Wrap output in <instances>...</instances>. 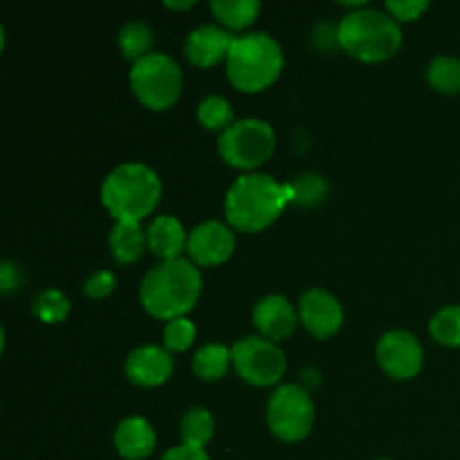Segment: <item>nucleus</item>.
Listing matches in <instances>:
<instances>
[{"instance_id": "19", "label": "nucleus", "mask_w": 460, "mask_h": 460, "mask_svg": "<svg viewBox=\"0 0 460 460\" xmlns=\"http://www.w3.org/2000/svg\"><path fill=\"white\" fill-rule=\"evenodd\" d=\"M232 349L223 344H205L193 355V373L205 382H218L227 376Z\"/></svg>"}, {"instance_id": "34", "label": "nucleus", "mask_w": 460, "mask_h": 460, "mask_svg": "<svg viewBox=\"0 0 460 460\" xmlns=\"http://www.w3.org/2000/svg\"><path fill=\"white\" fill-rule=\"evenodd\" d=\"M377 460H389V458H377Z\"/></svg>"}, {"instance_id": "30", "label": "nucleus", "mask_w": 460, "mask_h": 460, "mask_svg": "<svg viewBox=\"0 0 460 460\" xmlns=\"http://www.w3.org/2000/svg\"><path fill=\"white\" fill-rule=\"evenodd\" d=\"M429 9L427 0H389L386 3V12L395 18V21H416L420 18L422 12Z\"/></svg>"}, {"instance_id": "17", "label": "nucleus", "mask_w": 460, "mask_h": 460, "mask_svg": "<svg viewBox=\"0 0 460 460\" xmlns=\"http://www.w3.org/2000/svg\"><path fill=\"white\" fill-rule=\"evenodd\" d=\"M115 447L126 460H144L151 456L155 449V431L151 422L144 420L142 416L124 418L115 429Z\"/></svg>"}, {"instance_id": "33", "label": "nucleus", "mask_w": 460, "mask_h": 460, "mask_svg": "<svg viewBox=\"0 0 460 460\" xmlns=\"http://www.w3.org/2000/svg\"><path fill=\"white\" fill-rule=\"evenodd\" d=\"M166 7L169 9H189V7H193V0H184V3H173V0H166Z\"/></svg>"}, {"instance_id": "31", "label": "nucleus", "mask_w": 460, "mask_h": 460, "mask_svg": "<svg viewBox=\"0 0 460 460\" xmlns=\"http://www.w3.org/2000/svg\"><path fill=\"white\" fill-rule=\"evenodd\" d=\"M22 283H25L22 270L13 261H3V265H0V292L12 295V292L21 290Z\"/></svg>"}, {"instance_id": "21", "label": "nucleus", "mask_w": 460, "mask_h": 460, "mask_svg": "<svg viewBox=\"0 0 460 460\" xmlns=\"http://www.w3.org/2000/svg\"><path fill=\"white\" fill-rule=\"evenodd\" d=\"M216 422L209 409L193 407L189 409L180 422V434H182V445H191V447L205 449L209 440L214 438Z\"/></svg>"}, {"instance_id": "29", "label": "nucleus", "mask_w": 460, "mask_h": 460, "mask_svg": "<svg viewBox=\"0 0 460 460\" xmlns=\"http://www.w3.org/2000/svg\"><path fill=\"white\" fill-rule=\"evenodd\" d=\"M117 288V277L111 270H99V272L90 274L84 283V292L90 299H106L108 295H112Z\"/></svg>"}, {"instance_id": "8", "label": "nucleus", "mask_w": 460, "mask_h": 460, "mask_svg": "<svg viewBox=\"0 0 460 460\" xmlns=\"http://www.w3.org/2000/svg\"><path fill=\"white\" fill-rule=\"evenodd\" d=\"M265 420L270 431L283 443H299L310 434L314 422V404L308 389L283 385L270 395Z\"/></svg>"}, {"instance_id": "10", "label": "nucleus", "mask_w": 460, "mask_h": 460, "mask_svg": "<svg viewBox=\"0 0 460 460\" xmlns=\"http://www.w3.org/2000/svg\"><path fill=\"white\" fill-rule=\"evenodd\" d=\"M425 350L413 332L389 331L377 341V364L394 380H411L420 373Z\"/></svg>"}, {"instance_id": "26", "label": "nucleus", "mask_w": 460, "mask_h": 460, "mask_svg": "<svg viewBox=\"0 0 460 460\" xmlns=\"http://www.w3.org/2000/svg\"><path fill=\"white\" fill-rule=\"evenodd\" d=\"M429 332L438 344L458 349L460 346V305H447L438 310L429 323Z\"/></svg>"}, {"instance_id": "25", "label": "nucleus", "mask_w": 460, "mask_h": 460, "mask_svg": "<svg viewBox=\"0 0 460 460\" xmlns=\"http://www.w3.org/2000/svg\"><path fill=\"white\" fill-rule=\"evenodd\" d=\"M290 196L292 202L299 207H314L322 200H326L328 184L322 175L317 173H301L292 180L290 184Z\"/></svg>"}, {"instance_id": "18", "label": "nucleus", "mask_w": 460, "mask_h": 460, "mask_svg": "<svg viewBox=\"0 0 460 460\" xmlns=\"http://www.w3.org/2000/svg\"><path fill=\"white\" fill-rule=\"evenodd\" d=\"M108 245H111L112 256L119 265L137 263L144 254L146 234L142 232L139 223L133 220H115V227L108 234Z\"/></svg>"}, {"instance_id": "12", "label": "nucleus", "mask_w": 460, "mask_h": 460, "mask_svg": "<svg viewBox=\"0 0 460 460\" xmlns=\"http://www.w3.org/2000/svg\"><path fill=\"white\" fill-rule=\"evenodd\" d=\"M299 319L310 335L317 337V340H328L344 323V308L337 301V296L328 290L310 288L301 295Z\"/></svg>"}, {"instance_id": "14", "label": "nucleus", "mask_w": 460, "mask_h": 460, "mask_svg": "<svg viewBox=\"0 0 460 460\" xmlns=\"http://www.w3.org/2000/svg\"><path fill=\"white\" fill-rule=\"evenodd\" d=\"M236 36L218 25H200L184 40V54L189 63L198 67H214L216 63L227 61Z\"/></svg>"}, {"instance_id": "9", "label": "nucleus", "mask_w": 460, "mask_h": 460, "mask_svg": "<svg viewBox=\"0 0 460 460\" xmlns=\"http://www.w3.org/2000/svg\"><path fill=\"white\" fill-rule=\"evenodd\" d=\"M232 362L238 376L254 386H272L286 376V353L265 337H243L232 346Z\"/></svg>"}, {"instance_id": "3", "label": "nucleus", "mask_w": 460, "mask_h": 460, "mask_svg": "<svg viewBox=\"0 0 460 460\" xmlns=\"http://www.w3.org/2000/svg\"><path fill=\"white\" fill-rule=\"evenodd\" d=\"M337 40L349 57L364 63H380L398 54L402 30L391 13L362 7L341 18L337 25Z\"/></svg>"}, {"instance_id": "32", "label": "nucleus", "mask_w": 460, "mask_h": 460, "mask_svg": "<svg viewBox=\"0 0 460 460\" xmlns=\"http://www.w3.org/2000/svg\"><path fill=\"white\" fill-rule=\"evenodd\" d=\"M160 460H209L205 449L191 447V445H178V447L169 449Z\"/></svg>"}, {"instance_id": "6", "label": "nucleus", "mask_w": 460, "mask_h": 460, "mask_svg": "<svg viewBox=\"0 0 460 460\" xmlns=\"http://www.w3.org/2000/svg\"><path fill=\"white\" fill-rule=\"evenodd\" d=\"M182 67L164 52H151L133 63L130 88L148 111H169L182 94Z\"/></svg>"}, {"instance_id": "7", "label": "nucleus", "mask_w": 460, "mask_h": 460, "mask_svg": "<svg viewBox=\"0 0 460 460\" xmlns=\"http://www.w3.org/2000/svg\"><path fill=\"white\" fill-rule=\"evenodd\" d=\"M277 146L274 128L263 119H238L218 137V153L229 166L243 171L259 169Z\"/></svg>"}, {"instance_id": "28", "label": "nucleus", "mask_w": 460, "mask_h": 460, "mask_svg": "<svg viewBox=\"0 0 460 460\" xmlns=\"http://www.w3.org/2000/svg\"><path fill=\"white\" fill-rule=\"evenodd\" d=\"M196 340V323L187 317L173 319L164 326V349L173 353H182Z\"/></svg>"}, {"instance_id": "22", "label": "nucleus", "mask_w": 460, "mask_h": 460, "mask_svg": "<svg viewBox=\"0 0 460 460\" xmlns=\"http://www.w3.org/2000/svg\"><path fill=\"white\" fill-rule=\"evenodd\" d=\"M117 43H119L121 57L135 63L139 61V58L146 57V54H151L153 30L146 25V22L130 21L119 30Z\"/></svg>"}, {"instance_id": "23", "label": "nucleus", "mask_w": 460, "mask_h": 460, "mask_svg": "<svg viewBox=\"0 0 460 460\" xmlns=\"http://www.w3.org/2000/svg\"><path fill=\"white\" fill-rule=\"evenodd\" d=\"M427 84L443 94L460 93V58L436 57L427 66Z\"/></svg>"}, {"instance_id": "2", "label": "nucleus", "mask_w": 460, "mask_h": 460, "mask_svg": "<svg viewBox=\"0 0 460 460\" xmlns=\"http://www.w3.org/2000/svg\"><path fill=\"white\" fill-rule=\"evenodd\" d=\"M292 202L290 187L268 173H245L234 180L225 196V216L241 232H261Z\"/></svg>"}, {"instance_id": "15", "label": "nucleus", "mask_w": 460, "mask_h": 460, "mask_svg": "<svg viewBox=\"0 0 460 460\" xmlns=\"http://www.w3.org/2000/svg\"><path fill=\"white\" fill-rule=\"evenodd\" d=\"M252 322L259 328L261 335L270 341L286 340L295 332L296 322H299V313L295 310V305L281 295H270L263 296L259 304L254 305V313H252Z\"/></svg>"}, {"instance_id": "4", "label": "nucleus", "mask_w": 460, "mask_h": 460, "mask_svg": "<svg viewBox=\"0 0 460 460\" xmlns=\"http://www.w3.org/2000/svg\"><path fill=\"white\" fill-rule=\"evenodd\" d=\"M162 180L142 162H126L112 169L102 184V202L115 220L139 223L157 207Z\"/></svg>"}, {"instance_id": "5", "label": "nucleus", "mask_w": 460, "mask_h": 460, "mask_svg": "<svg viewBox=\"0 0 460 460\" xmlns=\"http://www.w3.org/2000/svg\"><path fill=\"white\" fill-rule=\"evenodd\" d=\"M283 49L274 36L252 31L234 39L227 57V79L241 93H261L279 79Z\"/></svg>"}, {"instance_id": "13", "label": "nucleus", "mask_w": 460, "mask_h": 460, "mask_svg": "<svg viewBox=\"0 0 460 460\" xmlns=\"http://www.w3.org/2000/svg\"><path fill=\"white\" fill-rule=\"evenodd\" d=\"M173 358L162 346H137L126 358V377L133 385L144 386V389H153V386H160L169 380L171 373H173Z\"/></svg>"}, {"instance_id": "24", "label": "nucleus", "mask_w": 460, "mask_h": 460, "mask_svg": "<svg viewBox=\"0 0 460 460\" xmlns=\"http://www.w3.org/2000/svg\"><path fill=\"white\" fill-rule=\"evenodd\" d=\"M198 121L207 130H220V133H225L234 124L232 103L225 97H220V94H209L198 106Z\"/></svg>"}, {"instance_id": "27", "label": "nucleus", "mask_w": 460, "mask_h": 460, "mask_svg": "<svg viewBox=\"0 0 460 460\" xmlns=\"http://www.w3.org/2000/svg\"><path fill=\"white\" fill-rule=\"evenodd\" d=\"M34 314L45 323H61L70 314V301L61 290L48 288L36 295Z\"/></svg>"}, {"instance_id": "16", "label": "nucleus", "mask_w": 460, "mask_h": 460, "mask_svg": "<svg viewBox=\"0 0 460 460\" xmlns=\"http://www.w3.org/2000/svg\"><path fill=\"white\" fill-rule=\"evenodd\" d=\"M189 234L184 232L182 223L175 216L162 214L148 225L146 229V243L148 250L162 261L182 259V252L187 250Z\"/></svg>"}, {"instance_id": "11", "label": "nucleus", "mask_w": 460, "mask_h": 460, "mask_svg": "<svg viewBox=\"0 0 460 460\" xmlns=\"http://www.w3.org/2000/svg\"><path fill=\"white\" fill-rule=\"evenodd\" d=\"M236 238L234 232L220 220H205L191 229L187 241V254L193 265H220L234 254Z\"/></svg>"}, {"instance_id": "1", "label": "nucleus", "mask_w": 460, "mask_h": 460, "mask_svg": "<svg viewBox=\"0 0 460 460\" xmlns=\"http://www.w3.org/2000/svg\"><path fill=\"white\" fill-rule=\"evenodd\" d=\"M202 295V274L189 259L162 261L151 268L139 288V301L151 317L173 322L184 317Z\"/></svg>"}, {"instance_id": "20", "label": "nucleus", "mask_w": 460, "mask_h": 460, "mask_svg": "<svg viewBox=\"0 0 460 460\" xmlns=\"http://www.w3.org/2000/svg\"><path fill=\"white\" fill-rule=\"evenodd\" d=\"M209 9L229 30H245L261 12L259 0H211Z\"/></svg>"}]
</instances>
